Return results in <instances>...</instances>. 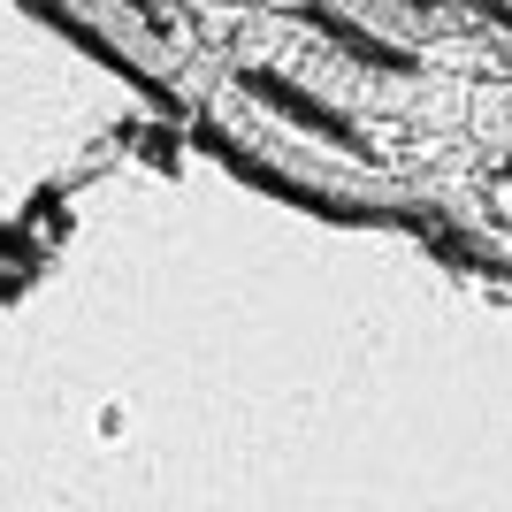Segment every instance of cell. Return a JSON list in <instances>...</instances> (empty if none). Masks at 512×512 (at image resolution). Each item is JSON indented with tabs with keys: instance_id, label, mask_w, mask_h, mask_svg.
Returning a JSON list of instances; mask_svg holds the SVG:
<instances>
[{
	"instance_id": "cell-1",
	"label": "cell",
	"mask_w": 512,
	"mask_h": 512,
	"mask_svg": "<svg viewBox=\"0 0 512 512\" xmlns=\"http://www.w3.org/2000/svg\"><path fill=\"white\" fill-rule=\"evenodd\" d=\"M406 161H428L444 176L459 222L512 253V92L505 85H428Z\"/></svg>"
}]
</instances>
